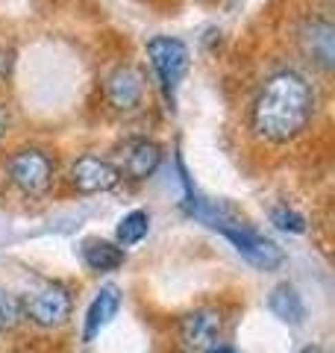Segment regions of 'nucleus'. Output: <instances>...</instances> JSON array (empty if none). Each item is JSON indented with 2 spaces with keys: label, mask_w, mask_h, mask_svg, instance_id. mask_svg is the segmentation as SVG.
Here are the masks:
<instances>
[{
  "label": "nucleus",
  "mask_w": 335,
  "mask_h": 353,
  "mask_svg": "<svg viewBox=\"0 0 335 353\" xmlns=\"http://www.w3.org/2000/svg\"><path fill=\"white\" fill-rule=\"evenodd\" d=\"M18 321H21V301L6 289H0V333L12 330Z\"/></svg>",
  "instance_id": "obj_16"
},
{
  "label": "nucleus",
  "mask_w": 335,
  "mask_h": 353,
  "mask_svg": "<svg viewBox=\"0 0 335 353\" xmlns=\"http://www.w3.org/2000/svg\"><path fill=\"white\" fill-rule=\"evenodd\" d=\"M218 233L227 239L230 245L236 248L250 265H256L259 271H276L279 265L285 262L283 248L274 245L271 239H265L262 233H256V230L250 224H244V221H236V224L221 227Z\"/></svg>",
  "instance_id": "obj_6"
},
{
  "label": "nucleus",
  "mask_w": 335,
  "mask_h": 353,
  "mask_svg": "<svg viewBox=\"0 0 335 353\" xmlns=\"http://www.w3.org/2000/svg\"><path fill=\"white\" fill-rule=\"evenodd\" d=\"M300 353H323V350H321V347H315V345H312V347H303Z\"/></svg>",
  "instance_id": "obj_19"
},
{
  "label": "nucleus",
  "mask_w": 335,
  "mask_h": 353,
  "mask_svg": "<svg viewBox=\"0 0 335 353\" xmlns=\"http://www.w3.org/2000/svg\"><path fill=\"white\" fill-rule=\"evenodd\" d=\"M315 112V92L303 74L276 71L262 83L250 106V130L262 141L285 145L309 127Z\"/></svg>",
  "instance_id": "obj_1"
},
{
  "label": "nucleus",
  "mask_w": 335,
  "mask_h": 353,
  "mask_svg": "<svg viewBox=\"0 0 335 353\" xmlns=\"http://www.w3.org/2000/svg\"><path fill=\"white\" fill-rule=\"evenodd\" d=\"M103 94H106V103L115 112H132V109H139L144 101L141 71L132 68V65H115L103 80Z\"/></svg>",
  "instance_id": "obj_8"
},
{
  "label": "nucleus",
  "mask_w": 335,
  "mask_h": 353,
  "mask_svg": "<svg viewBox=\"0 0 335 353\" xmlns=\"http://www.w3.org/2000/svg\"><path fill=\"white\" fill-rule=\"evenodd\" d=\"M118 309H121V289L109 283L94 294V301L85 309V321H83V341L85 345L103 333L112 318L118 315Z\"/></svg>",
  "instance_id": "obj_11"
},
{
  "label": "nucleus",
  "mask_w": 335,
  "mask_h": 353,
  "mask_svg": "<svg viewBox=\"0 0 335 353\" xmlns=\"http://www.w3.org/2000/svg\"><path fill=\"white\" fill-rule=\"evenodd\" d=\"M74 312V294L65 283H44L21 301V318H27L41 330H56L68 324Z\"/></svg>",
  "instance_id": "obj_3"
},
{
  "label": "nucleus",
  "mask_w": 335,
  "mask_h": 353,
  "mask_svg": "<svg viewBox=\"0 0 335 353\" xmlns=\"http://www.w3.org/2000/svg\"><path fill=\"white\" fill-rule=\"evenodd\" d=\"M6 130H9V112H6V106L0 103V139L6 136Z\"/></svg>",
  "instance_id": "obj_17"
},
{
  "label": "nucleus",
  "mask_w": 335,
  "mask_h": 353,
  "mask_svg": "<svg viewBox=\"0 0 335 353\" xmlns=\"http://www.w3.org/2000/svg\"><path fill=\"white\" fill-rule=\"evenodd\" d=\"M223 309L221 306H197L185 312L176 324V336L185 353H209L212 347L223 345Z\"/></svg>",
  "instance_id": "obj_4"
},
{
  "label": "nucleus",
  "mask_w": 335,
  "mask_h": 353,
  "mask_svg": "<svg viewBox=\"0 0 335 353\" xmlns=\"http://www.w3.org/2000/svg\"><path fill=\"white\" fill-rule=\"evenodd\" d=\"M83 262L88 271L94 274H106V271H118L124 265L127 253L115 241H106V239H85L83 241Z\"/></svg>",
  "instance_id": "obj_13"
},
{
  "label": "nucleus",
  "mask_w": 335,
  "mask_h": 353,
  "mask_svg": "<svg viewBox=\"0 0 335 353\" xmlns=\"http://www.w3.org/2000/svg\"><path fill=\"white\" fill-rule=\"evenodd\" d=\"M162 157H165V150L159 141H153V139H127L124 145L118 148V159L121 165H115L118 174H124L130 176V180H148V176L156 174V168L162 165Z\"/></svg>",
  "instance_id": "obj_9"
},
{
  "label": "nucleus",
  "mask_w": 335,
  "mask_h": 353,
  "mask_svg": "<svg viewBox=\"0 0 335 353\" xmlns=\"http://www.w3.org/2000/svg\"><path fill=\"white\" fill-rule=\"evenodd\" d=\"M121 180L118 168L103 157H94V153H83L77 157L68 168V183L74 192L80 194H100V192H109L115 189Z\"/></svg>",
  "instance_id": "obj_7"
},
{
  "label": "nucleus",
  "mask_w": 335,
  "mask_h": 353,
  "mask_svg": "<svg viewBox=\"0 0 335 353\" xmlns=\"http://www.w3.org/2000/svg\"><path fill=\"white\" fill-rule=\"evenodd\" d=\"M209 353H238V350L232 347V345H218V347H212Z\"/></svg>",
  "instance_id": "obj_18"
},
{
  "label": "nucleus",
  "mask_w": 335,
  "mask_h": 353,
  "mask_svg": "<svg viewBox=\"0 0 335 353\" xmlns=\"http://www.w3.org/2000/svg\"><path fill=\"white\" fill-rule=\"evenodd\" d=\"M297 41L303 48L306 59L312 65H318L321 71H329L335 62V27L327 15L309 18L297 32Z\"/></svg>",
  "instance_id": "obj_10"
},
{
  "label": "nucleus",
  "mask_w": 335,
  "mask_h": 353,
  "mask_svg": "<svg viewBox=\"0 0 335 353\" xmlns=\"http://www.w3.org/2000/svg\"><path fill=\"white\" fill-rule=\"evenodd\" d=\"M267 309H271L283 324L300 327L306 321V303H303V297H300V292L292 283H276L274 285L271 294H267Z\"/></svg>",
  "instance_id": "obj_12"
},
{
  "label": "nucleus",
  "mask_w": 335,
  "mask_h": 353,
  "mask_svg": "<svg viewBox=\"0 0 335 353\" xmlns=\"http://www.w3.org/2000/svg\"><path fill=\"white\" fill-rule=\"evenodd\" d=\"M150 233V212L144 209H132L124 218L118 221V230H115V245L121 248H132Z\"/></svg>",
  "instance_id": "obj_14"
},
{
  "label": "nucleus",
  "mask_w": 335,
  "mask_h": 353,
  "mask_svg": "<svg viewBox=\"0 0 335 353\" xmlns=\"http://www.w3.org/2000/svg\"><path fill=\"white\" fill-rule=\"evenodd\" d=\"M271 221L283 230V233H294V236L306 233V218L300 212H294V209H288V206H274L271 209Z\"/></svg>",
  "instance_id": "obj_15"
},
{
  "label": "nucleus",
  "mask_w": 335,
  "mask_h": 353,
  "mask_svg": "<svg viewBox=\"0 0 335 353\" xmlns=\"http://www.w3.org/2000/svg\"><path fill=\"white\" fill-rule=\"evenodd\" d=\"M148 59H150V68L156 71V77H159L165 101L174 106L176 88H180V80H183V74L188 68V48L180 39L153 36L148 41Z\"/></svg>",
  "instance_id": "obj_5"
},
{
  "label": "nucleus",
  "mask_w": 335,
  "mask_h": 353,
  "mask_svg": "<svg viewBox=\"0 0 335 353\" xmlns=\"http://www.w3.org/2000/svg\"><path fill=\"white\" fill-rule=\"evenodd\" d=\"M6 180L24 197L50 194L56 183V159L41 148H15L3 162Z\"/></svg>",
  "instance_id": "obj_2"
}]
</instances>
